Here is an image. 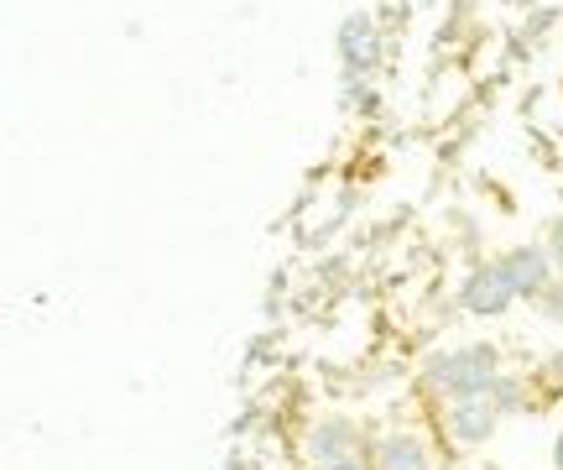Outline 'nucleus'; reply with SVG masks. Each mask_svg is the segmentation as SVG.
Here are the masks:
<instances>
[{"mask_svg": "<svg viewBox=\"0 0 563 470\" xmlns=\"http://www.w3.org/2000/svg\"><path fill=\"white\" fill-rule=\"evenodd\" d=\"M433 382H439V387H449L454 397H475V392H490V382H496V350L470 346V350H454V356H443V361H433Z\"/></svg>", "mask_w": 563, "mask_h": 470, "instance_id": "obj_1", "label": "nucleus"}, {"mask_svg": "<svg viewBox=\"0 0 563 470\" xmlns=\"http://www.w3.org/2000/svg\"><path fill=\"white\" fill-rule=\"evenodd\" d=\"M511 298H517V287L506 283L501 262L485 266V272H475V277H470V287H464V308H475V314H501Z\"/></svg>", "mask_w": 563, "mask_h": 470, "instance_id": "obj_2", "label": "nucleus"}, {"mask_svg": "<svg viewBox=\"0 0 563 470\" xmlns=\"http://www.w3.org/2000/svg\"><path fill=\"white\" fill-rule=\"evenodd\" d=\"M449 424H454V434H460L464 445H485V439H490V429H496V403H490L485 392L460 397V403H454V413H449Z\"/></svg>", "mask_w": 563, "mask_h": 470, "instance_id": "obj_3", "label": "nucleus"}, {"mask_svg": "<svg viewBox=\"0 0 563 470\" xmlns=\"http://www.w3.org/2000/svg\"><path fill=\"white\" fill-rule=\"evenodd\" d=\"M501 272L517 293H543L548 287V256L538 251V245H517V251L501 262Z\"/></svg>", "mask_w": 563, "mask_h": 470, "instance_id": "obj_4", "label": "nucleus"}, {"mask_svg": "<svg viewBox=\"0 0 563 470\" xmlns=\"http://www.w3.org/2000/svg\"><path fill=\"white\" fill-rule=\"evenodd\" d=\"M340 53L350 68H371L376 63V53H382V42H376V26H371V17H350L340 32Z\"/></svg>", "mask_w": 563, "mask_h": 470, "instance_id": "obj_5", "label": "nucleus"}, {"mask_svg": "<svg viewBox=\"0 0 563 470\" xmlns=\"http://www.w3.org/2000/svg\"><path fill=\"white\" fill-rule=\"evenodd\" d=\"M308 450H313V460H319L323 470L344 466L350 450H355V434H350V424H323V429L313 434V445H308Z\"/></svg>", "mask_w": 563, "mask_h": 470, "instance_id": "obj_6", "label": "nucleus"}, {"mask_svg": "<svg viewBox=\"0 0 563 470\" xmlns=\"http://www.w3.org/2000/svg\"><path fill=\"white\" fill-rule=\"evenodd\" d=\"M376 460H382V470H428V455L418 439H386Z\"/></svg>", "mask_w": 563, "mask_h": 470, "instance_id": "obj_7", "label": "nucleus"}, {"mask_svg": "<svg viewBox=\"0 0 563 470\" xmlns=\"http://www.w3.org/2000/svg\"><path fill=\"white\" fill-rule=\"evenodd\" d=\"M548 314H553V319H563V287H559V293H548Z\"/></svg>", "mask_w": 563, "mask_h": 470, "instance_id": "obj_8", "label": "nucleus"}, {"mask_svg": "<svg viewBox=\"0 0 563 470\" xmlns=\"http://www.w3.org/2000/svg\"><path fill=\"white\" fill-rule=\"evenodd\" d=\"M553 256H559V262H563V220H559V226H553Z\"/></svg>", "mask_w": 563, "mask_h": 470, "instance_id": "obj_9", "label": "nucleus"}, {"mask_svg": "<svg viewBox=\"0 0 563 470\" xmlns=\"http://www.w3.org/2000/svg\"><path fill=\"white\" fill-rule=\"evenodd\" d=\"M329 470H361V460H344V466H329Z\"/></svg>", "mask_w": 563, "mask_h": 470, "instance_id": "obj_10", "label": "nucleus"}, {"mask_svg": "<svg viewBox=\"0 0 563 470\" xmlns=\"http://www.w3.org/2000/svg\"><path fill=\"white\" fill-rule=\"evenodd\" d=\"M559 470H563V434H559Z\"/></svg>", "mask_w": 563, "mask_h": 470, "instance_id": "obj_11", "label": "nucleus"}]
</instances>
